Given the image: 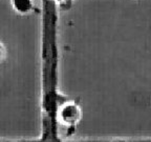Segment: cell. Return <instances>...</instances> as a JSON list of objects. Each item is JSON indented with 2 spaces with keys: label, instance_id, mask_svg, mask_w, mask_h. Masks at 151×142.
Listing matches in <instances>:
<instances>
[{
  "label": "cell",
  "instance_id": "6da1fadb",
  "mask_svg": "<svg viewBox=\"0 0 151 142\" xmlns=\"http://www.w3.org/2000/svg\"><path fill=\"white\" fill-rule=\"evenodd\" d=\"M80 118V107L73 101H65L58 109V119L65 125H73Z\"/></svg>",
  "mask_w": 151,
  "mask_h": 142
},
{
  "label": "cell",
  "instance_id": "3957f363",
  "mask_svg": "<svg viewBox=\"0 0 151 142\" xmlns=\"http://www.w3.org/2000/svg\"><path fill=\"white\" fill-rule=\"evenodd\" d=\"M5 55H6V50H5V46L3 45L2 42H0V62H2L5 58Z\"/></svg>",
  "mask_w": 151,
  "mask_h": 142
},
{
  "label": "cell",
  "instance_id": "7a4b0ae2",
  "mask_svg": "<svg viewBox=\"0 0 151 142\" xmlns=\"http://www.w3.org/2000/svg\"><path fill=\"white\" fill-rule=\"evenodd\" d=\"M12 7L17 14L25 16L35 11L34 0H11Z\"/></svg>",
  "mask_w": 151,
  "mask_h": 142
},
{
  "label": "cell",
  "instance_id": "277c9868",
  "mask_svg": "<svg viewBox=\"0 0 151 142\" xmlns=\"http://www.w3.org/2000/svg\"><path fill=\"white\" fill-rule=\"evenodd\" d=\"M54 2H56L57 4H59V5H68L69 3H71L73 1V0H52Z\"/></svg>",
  "mask_w": 151,
  "mask_h": 142
}]
</instances>
